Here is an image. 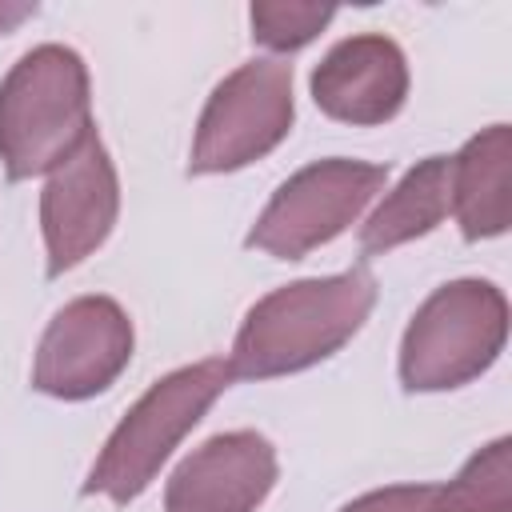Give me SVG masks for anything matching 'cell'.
Wrapping results in <instances>:
<instances>
[{"mask_svg": "<svg viewBox=\"0 0 512 512\" xmlns=\"http://www.w3.org/2000/svg\"><path fill=\"white\" fill-rule=\"evenodd\" d=\"M296 120L292 100V64L284 60H248L228 72L204 100L196 140H192V176L240 172L264 160Z\"/></svg>", "mask_w": 512, "mask_h": 512, "instance_id": "obj_6", "label": "cell"}, {"mask_svg": "<svg viewBox=\"0 0 512 512\" xmlns=\"http://www.w3.org/2000/svg\"><path fill=\"white\" fill-rule=\"evenodd\" d=\"M92 132V88L80 52L36 44L0 80V164L8 180L52 172Z\"/></svg>", "mask_w": 512, "mask_h": 512, "instance_id": "obj_2", "label": "cell"}, {"mask_svg": "<svg viewBox=\"0 0 512 512\" xmlns=\"http://www.w3.org/2000/svg\"><path fill=\"white\" fill-rule=\"evenodd\" d=\"M308 92L328 120L376 128L388 124L408 100L404 48L384 32H360L324 52L308 76Z\"/></svg>", "mask_w": 512, "mask_h": 512, "instance_id": "obj_10", "label": "cell"}, {"mask_svg": "<svg viewBox=\"0 0 512 512\" xmlns=\"http://www.w3.org/2000/svg\"><path fill=\"white\" fill-rule=\"evenodd\" d=\"M132 320L112 296H76L44 328L32 388L52 400H92L108 392L132 360Z\"/></svg>", "mask_w": 512, "mask_h": 512, "instance_id": "obj_7", "label": "cell"}, {"mask_svg": "<svg viewBox=\"0 0 512 512\" xmlns=\"http://www.w3.org/2000/svg\"><path fill=\"white\" fill-rule=\"evenodd\" d=\"M376 276L356 264L336 276L292 280L260 296L232 340L236 380H276L336 356L372 316Z\"/></svg>", "mask_w": 512, "mask_h": 512, "instance_id": "obj_1", "label": "cell"}, {"mask_svg": "<svg viewBox=\"0 0 512 512\" xmlns=\"http://www.w3.org/2000/svg\"><path fill=\"white\" fill-rule=\"evenodd\" d=\"M280 460L252 428L220 432L188 452L164 488V512H256L276 488Z\"/></svg>", "mask_w": 512, "mask_h": 512, "instance_id": "obj_9", "label": "cell"}, {"mask_svg": "<svg viewBox=\"0 0 512 512\" xmlns=\"http://www.w3.org/2000/svg\"><path fill=\"white\" fill-rule=\"evenodd\" d=\"M336 8L332 4H296V0H256L248 8L252 40L268 52H296L312 44L328 24Z\"/></svg>", "mask_w": 512, "mask_h": 512, "instance_id": "obj_14", "label": "cell"}, {"mask_svg": "<svg viewBox=\"0 0 512 512\" xmlns=\"http://www.w3.org/2000/svg\"><path fill=\"white\" fill-rule=\"evenodd\" d=\"M232 368L220 356L184 364L160 376L112 428L96 464L88 468L84 492L104 496L112 504H132L176 452V444L204 420V412L232 384Z\"/></svg>", "mask_w": 512, "mask_h": 512, "instance_id": "obj_3", "label": "cell"}, {"mask_svg": "<svg viewBox=\"0 0 512 512\" xmlns=\"http://www.w3.org/2000/svg\"><path fill=\"white\" fill-rule=\"evenodd\" d=\"M28 16H36V4H28V0H20V4L0 0V36L12 32V28H16L20 20H28Z\"/></svg>", "mask_w": 512, "mask_h": 512, "instance_id": "obj_15", "label": "cell"}, {"mask_svg": "<svg viewBox=\"0 0 512 512\" xmlns=\"http://www.w3.org/2000/svg\"><path fill=\"white\" fill-rule=\"evenodd\" d=\"M452 216L464 240H492L512 220V128L488 124L452 156Z\"/></svg>", "mask_w": 512, "mask_h": 512, "instance_id": "obj_12", "label": "cell"}, {"mask_svg": "<svg viewBox=\"0 0 512 512\" xmlns=\"http://www.w3.org/2000/svg\"><path fill=\"white\" fill-rule=\"evenodd\" d=\"M512 440L496 436L444 484H388L356 496L340 512H508Z\"/></svg>", "mask_w": 512, "mask_h": 512, "instance_id": "obj_11", "label": "cell"}, {"mask_svg": "<svg viewBox=\"0 0 512 512\" xmlns=\"http://www.w3.org/2000/svg\"><path fill=\"white\" fill-rule=\"evenodd\" d=\"M452 156H428L404 172V180L380 200L360 228V256H384L416 236H428L452 212Z\"/></svg>", "mask_w": 512, "mask_h": 512, "instance_id": "obj_13", "label": "cell"}, {"mask_svg": "<svg viewBox=\"0 0 512 512\" xmlns=\"http://www.w3.org/2000/svg\"><path fill=\"white\" fill-rule=\"evenodd\" d=\"M120 216V176L92 132L68 160H60L40 192V232L48 252V276H64L84 264L116 228Z\"/></svg>", "mask_w": 512, "mask_h": 512, "instance_id": "obj_8", "label": "cell"}, {"mask_svg": "<svg viewBox=\"0 0 512 512\" xmlns=\"http://www.w3.org/2000/svg\"><path fill=\"white\" fill-rule=\"evenodd\" d=\"M508 344V300L492 280H448L408 320L400 340V384L408 392H452L480 380Z\"/></svg>", "mask_w": 512, "mask_h": 512, "instance_id": "obj_4", "label": "cell"}, {"mask_svg": "<svg viewBox=\"0 0 512 512\" xmlns=\"http://www.w3.org/2000/svg\"><path fill=\"white\" fill-rule=\"evenodd\" d=\"M384 184L388 164L348 156L316 160L272 192L244 244L272 260H304L308 252L332 244L348 224H356L376 192H384Z\"/></svg>", "mask_w": 512, "mask_h": 512, "instance_id": "obj_5", "label": "cell"}]
</instances>
